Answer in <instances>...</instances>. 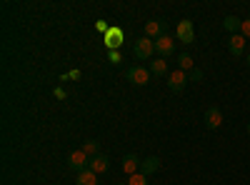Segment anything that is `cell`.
<instances>
[{
    "label": "cell",
    "instance_id": "6da1fadb",
    "mask_svg": "<svg viewBox=\"0 0 250 185\" xmlns=\"http://www.w3.org/2000/svg\"><path fill=\"white\" fill-rule=\"evenodd\" d=\"M133 53H135V58L138 60H150L153 55H155V40H150V38H138L135 40V45H133Z\"/></svg>",
    "mask_w": 250,
    "mask_h": 185
},
{
    "label": "cell",
    "instance_id": "7a4b0ae2",
    "mask_svg": "<svg viewBox=\"0 0 250 185\" xmlns=\"http://www.w3.org/2000/svg\"><path fill=\"white\" fill-rule=\"evenodd\" d=\"M175 38L180 40L183 45H193L195 43V25H193V20H180L178 28H175Z\"/></svg>",
    "mask_w": 250,
    "mask_h": 185
},
{
    "label": "cell",
    "instance_id": "3957f363",
    "mask_svg": "<svg viewBox=\"0 0 250 185\" xmlns=\"http://www.w3.org/2000/svg\"><path fill=\"white\" fill-rule=\"evenodd\" d=\"M150 68H143V65H133V68H128V73H125V78L130 80L133 85H138V88H143V85H148L150 83Z\"/></svg>",
    "mask_w": 250,
    "mask_h": 185
},
{
    "label": "cell",
    "instance_id": "277c9868",
    "mask_svg": "<svg viewBox=\"0 0 250 185\" xmlns=\"http://www.w3.org/2000/svg\"><path fill=\"white\" fill-rule=\"evenodd\" d=\"M68 165H70V170H75V173L88 170V168H90V155H85L83 150H73L70 158H68Z\"/></svg>",
    "mask_w": 250,
    "mask_h": 185
},
{
    "label": "cell",
    "instance_id": "5b68a950",
    "mask_svg": "<svg viewBox=\"0 0 250 185\" xmlns=\"http://www.w3.org/2000/svg\"><path fill=\"white\" fill-rule=\"evenodd\" d=\"M155 53L165 60V58H170L173 53H175V40L170 38V35H163V38H158L155 40Z\"/></svg>",
    "mask_w": 250,
    "mask_h": 185
},
{
    "label": "cell",
    "instance_id": "8992f818",
    "mask_svg": "<svg viewBox=\"0 0 250 185\" xmlns=\"http://www.w3.org/2000/svg\"><path fill=\"white\" fill-rule=\"evenodd\" d=\"M165 28H168V23H165V20H148V23H145V38L158 40V38H163V35H168V33H165Z\"/></svg>",
    "mask_w": 250,
    "mask_h": 185
},
{
    "label": "cell",
    "instance_id": "52a82bcc",
    "mask_svg": "<svg viewBox=\"0 0 250 185\" xmlns=\"http://www.w3.org/2000/svg\"><path fill=\"white\" fill-rule=\"evenodd\" d=\"M203 120H205V128H210V130H218L220 125H223V113H220V108H208L205 110V115H203Z\"/></svg>",
    "mask_w": 250,
    "mask_h": 185
},
{
    "label": "cell",
    "instance_id": "ba28073f",
    "mask_svg": "<svg viewBox=\"0 0 250 185\" xmlns=\"http://www.w3.org/2000/svg\"><path fill=\"white\" fill-rule=\"evenodd\" d=\"M185 85H188V73H183V70H173V73L168 75V88H170L173 93H180Z\"/></svg>",
    "mask_w": 250,
    "mask_h": 185
},
{
    "label": "cell",
    "instance_id": "9c48e42d",
    "mask_svg": "<svg viewBox=\"0 0 250 185\" xmlns=\"http://www.w3.org/2000/svg\"><path fill=\"white\" fill-rule=\"evenodd\" d=\"M90 170H93L95 175H103V173H108V170H110V158H108L105 153H100V155L90 158Z\"/></svg>",
    "mask_w": 250,
    "mask_h": 185
},
{
    "label": "cell",
    "instance_id": "30bf717a",
    "mask_svg": "<svg viewBox=\"0 0 250 185\" xmlns=\"http://www.w3.org/2000/svg\"><path fill=\"white\" fill-rule=\"evenodd\" d=\"M245 43H248V40H245V38H243L240 33L230 35V40H228V50H230V55L240 58V55L245 53Z\"/></svg>",
    "mask_w": 250,
    "mask_h": 185
},
{
    "label": "cell",
    "instance_id": "8fae6325",
    "mask_svg": "<svg viewBox=\"0 0 250 185\" xmlns=\"http://www.w3.org/2000/svg\"><path fill=\"white\" fill-rule=\"evenodd\" d=\"M140 158L138 155H133V153H128L123 158V173H128V175H135V173H140Z\"/></svg>",
    "mask_w": 250,
    "mask_h": 185
},
{
    "label": "cell",
    "instance_id": "7c38bea8",
    "mask_svg": "<svg viewBox=\"0 0 250 185\" xmlns=\"http://www.w3.org/2000/svg\"><path fill=\"white\" fill-rule=\"evenodd\" d=\"M105 45H108L110 50H118V48L123 45V30H120V28H110V30H108Z\"/></svg>",
    "mask_w": 250,
    "mask_h": 185
},
{
    "label": "cell",
    "instance_id": "4fadbf2b",
    "mask_svg": "<svg viewBox=\"0 0 250 185\" xmlns=\"http://www.w3.org/2000/svg\"><path fill=\"white\" fill-rule=\"evenodd\" d=\"M155 170H160V158H155V155H150V158H145L143 163H140V173L143 175H153Z\"/></svg>",
    "mask_w": 250,
    "mask_h": 185
},
{
    "label": "cell",
    "instance_id": "5bb4252c",
    "mask_svg": "<svg viewBox=\"0 0 250 185\" xmlns=\"http://www.w3.org/2000/svg\"><path fill=\"white\" fill-rule=\"evenodd\" d=\"M75 185H98V175L90 168L83 173H75Z\"/></svg>",
    "mask_w": 250,
    "mask_h": 185
},
{
    "label": "cell",
    "instance_id": "9a60e30c",
    "mask_svg": "<svg viewBox=\"0 0 250 185\" xmlns=\"http://www.w3.org/2000/svg\"><path fill=\"white\" fill-rule=\"evenodd\" d=\"M178 70H183V73L195 70V60H193L190 53H180V55H178Z\"/></svg>",
    "mask_w": 250,
    "mask_h": 185
},
{
    "label": "cell",
    "instance_id": "2e32d148",
    "mask_svg": "<svg viewBox=\"0 0 250 185\" xmlns=\"http://www.w3.org/2000/svg\"><path fill=\"white\" fill-rule=\"evenodd\" d=\"M240 25H243V20L240 18H235V15H228L225 20H223V28L230 33V35H235V33H240Z\"/></svg>",
    "mask_w": 250,
    "mask_h": 185
},
{
    "label": "cell",
    "instance_id": "e0dca14e",
    "mask_svg": "<svg viewBox=\"0 0 250 185\" xmlns=\"http://www.w3.org/2000/svg\"><path fill=\"white\" fill-rule=\"evenodd\" d=\"M150 73H153L155 78H160V75H170V73H168V60H163V58L153 60V63H150Z\"/></svg>",
    "mask_w": 250,
    "mask_h": 185
},
{
    "label": "cell",
    "instance_id": "ac0fdd59",
    "mask_svg": "<svg viewBox=\"0 0 250 185\" xmlns=\"http://www.w3.org/2000/svg\"><path fill=\"white\" fill-rule=\"evenodd\" d=\"M80 150L85 153V155H90V158H95V155H100V143L98 140H85Z\"/></svg>",
    "mask_w": 250,
    "mask_h": 185
},
{
    "label": "cell",
    "instance_id": "d6986e66",
    "mask_svg": "<svg viewBox=\"0 0 250 185\" xmlns=\"http://www.w3.org/2000/svg\"><path fill=\"white\" fill-rule=\"evenodd\" d=\"M128 185H148V175H143V173H135L128 178Z\"/></svg>",
    "mask_w": 250,
    "mask_h": 185
},
{
    "label": "cell",
    "instance_id": "ffe728a7",
    "mask_svg": "<svg viewBox=\"0 0 250 185\" xmlns=\"http://www.w3.org/2000/svg\"><path fill=\"white\" fill-rule=\"evenodd\" d=\"M120 60H123V58H120V53H118V50H110V53H108V63L120 65Z\"/></svg>",
    "mask_w": 250,
    "mask_h": 185
},
{
    "label": "cell",
    "instance_id": "44dd1931",
    "mask_svg": "<svg viewBox=\"0 0 250 185\" xmlns=\"http://www.w3.org/2000/svg\"><path fill=\"white\" fill-rule=\"evenodd\" d=\"M188 80H193V83H200V80H203V70H200V68L190 70V75H188Z\"/></svg>",
    "mask_w": 250,
    "mask_h": 185
},
{
    "label": "cell",
    "instance_id": "7402d4cb",
    "mask_svg": "<svg viewBox=\"0 0 250 185\" xmlns=\"http://www.w3.org/2000/svg\"><path fill=\"white\" fill-rule=\"evenodd\" d=\"M240 35H243L245 40L250 38V18H248V20H243V25H240Z\"/></svg>",
    "mask_w": 250,
    "mask_h": 185
},
{
    "label": "cell",
    "instance_id": "603a6c76",
    "mask_svg": "<svg viewBox=\"0 0 250 185\" xmlns=\"http://www.w3.org/2000/svg\"><path fill=\"white\" fill-rule=\"evenodd\" d=\"M53 95H55L58 100H65V98H68V93H65V88H60V85H58V88L53 90Z\"/></svg>",
    "mask_w": 250,
    "mask_h": 185
},
{
    "label": "cell",
    "instance_id": "cb8c5ba5",
    "mask_svg": "<svg viewBox=\"0 0 250 185\" xmlns=\"http://www.w3.org/2000/svg\"><path fill=\"white\" fill-rule=\"evenodd\" d=\"M98 30H100L103 35H108V30H110V25L105 23V20H98Z\"/></svg>",
    "mask_w": 250,
    "mask_h": 185
},
{
    "label": "cell",
    "instance_id": "d4e9b609",
    "mask_svg": "<svg viewBox=\"0 0 250 185\" xmlns=\"http://www.w3.org/2000/svg\"><path fill=\"white\" fill-rule=\"evenodd\" d=\"M68 78H70V80H80V70H78V68H75V70H70V73H68Z\"/></svg>",
    "mask_w": 250,
    "mask_h": 185
},
{
    "label": "cell",
    "instance_id": "484cf974",
    "mask_svg": "<svg viewBox=\"0 0 250 185\" xmlns=\"http://www.w3.org/2000/svg\"><path fill=\"white\" fill-rule=\"evenodd\" d=\"M248 68H250V53H248Z\"/></svg>",
    "mask_w": 250,
    "mask_h": 185
},
{
    "label": "cell",
    "instance_id": "4316f807",
    "mask_svg": "<svg viewBox=\"0 0 250 185\" xmlns=\"http://www.w3.org/2000/svg\"><path fill=\"white\" fill-rule=\"evenodd\" d=\"M115 185H128V183H115Z\"/></svg>",
    "mask_w": 250,
    "mask_h": 185
},
{
    "label": "cell",
    "instance_id": "83f0119b",
    "mask_svg": "<svg viewBox=\"0 0 250 185\" xmlns=\"http://www.w3.org/2000/svg\"><path fill=\"white\" fill-rule=\"evenodd\" d=\"M248 135H250V123H248Z\"/></svg>",
    "mask_w": 250,
    "mask_h": 185
}]
</instances>
